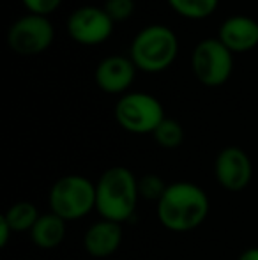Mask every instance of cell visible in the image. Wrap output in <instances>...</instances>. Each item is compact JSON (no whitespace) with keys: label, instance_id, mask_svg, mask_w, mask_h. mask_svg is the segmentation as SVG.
Instances as JSON below:
<instances>
[{"label":"cell","instance_id":"obj_16","mask_svg":"<svg viewBox=\"0 0 258 260\" xmlns=\"http://www.w3.org/2000/svg\"><path fill=\"white\" fill-rule=\"evenodd\" d=\"M168 2L180 16L193 18V20L207 18L214 13L217 6V0H168Z\"/></svg>","mask_w":258,"mask_h":260},{"label":"cell","instance_id":"obj_20","mask_svg":"<svg viewBox=\"0 0 258 260\" xmlns=\"http://www.w3.org/2000/svg\"><path fill=\"white\" fill-rule=\"evenodd\" d=\"M11 236H14L13 229H11L9 223L6 221V218L0 216V246H7Z\"/></svg>","mask_w":258,"mask_h":260},{"label":"cell","instance_id":"obj_11","mask_svg":"<svg viewBox=\"0 0 258 260\" xmlns=\"http://www.w3.org/2000/svg\"><path fill=\"white\" fill-rule=\"evenodd\" d=\"M134 78V64L126 57H108L97 66L96 82L104 92H124Z\"/></svg>","mask_w":258,"mask_h":260},{"label":"cell","instance_id":"obj_14","mask_svg":"<svg viewBox=\"0 0 258 260\" xmlns=\"http://www.w3.org/2000/svg\"><path fill=\"white\" fill-rule=\"evenodd\" d=\"M2 216L9 223V226L13 229L14 234H25V232L30 234V230L38 223L41 212H39V209L34 202L21 200V202L13 204Z\"/></svg>","mask_w":258,"mask_h":260},{"label":"cell","instance_id":"obj_4","mask_svg":"<svg viewBox=\"0 0 258 260\" xmlns=\"http://www.w3.org/2000/svg\"><path fill=\"white\" fill-rule=\"evenodd\" d=\"M179 50L177 38L168 27L151 25L134 38L131 45L133 64L147 73H159L173 62Z\"/></svg>","mask_w":258,"mask_h":260},{"label":"cell","instance_id":"obj_8","mask_svg":"<svg viewBox=\"0 0 258 260\" xmlns=\"http://www.w3.org/2000/svg\"><path fill=\"white\" fill-rule=\"evenodd\" d=\"M71 38L80 45H99L114 32V20L104 9L85 6L76 9L67 21Z\"/></svg>","mask_w":258,"mask_h":260},{"label":"cell","instance_id":"obj_1","mask_svg":"<svg viewBox=\"0 0 258 260\" xmlns=\"http://www.w3.org/2000/svg\"><path fill=\"white\" fill-rule=\"evenodd\" d=\"M159 223L175 234L191 232L207 219L210 202L205 189L195 182L179 181L166 188L163 199L156 204Z\"/></svg>","mask_w":258,"mask_h":260},{"label":"cell","instance_id":"obj_12","mask_svg":"<svg viewBox=\"0 0 258 260\" xmlns=\"http://www.w3.org/2000/svg\"><path fill=\"white\" fill-rule=\"evenodd\" d=\"M219 41L230 52H248L258 45V23L251 18H228L219 28Z\"/></svg>","mask_w":258,"mask_h":260},{"label":"cell","instance_id":"obj_2","mask_svg":"<svg viewBox=\"0 0 258 260\" xmlns=\"http://www.w3.org/2000/svg\"><path fill=\"white\" fill-rule=\"evenodd\" d=\"M138 179L129 168L110 167L96 182V211L103 219L124 223L136 212Z\"/></svg>","mask_w":258,"mask_h":260},{"label":"cell","instance_id":"obj_13","mask_svg":"<svg viewBox=\"0 0 258 260\" xmlns=\"http://www.w3.org/2000/svg\"><path fill=\"white\" fill-rule=\"evenodd\" d=\"M65 225L67 221H64L55 212H45L39 216L38 223L30 230L32 243L39 250H55L62 244L65 237Z\"/></svg>","mask_w":258,"mask_h":260},{"label":"cell","instance_id":"obj_17","mask_svg":"<svg viewBox=\"0 0 258 260\" xmlns=\"http://www.w3.org/2000/svg\"><path fill=\"white\" fill-rule=\"evenodd\" d=\"M166 188H168V184L156 174H147L141 179H138V193H140V199L147 200V202L158 204L159 200L163 199V195H165Z\"/></svg>","mask_w":258,"mask_h":260},{"label":"cell","instance_id":"obj_5","mask_svg":"<svg viewBox=\"0 0 258 260\" xmlns=\"http://www.w3.org/2000/svg\"><path fill=\"white\" fill-rule=\"evenodd\" d=\"M115 119L126 131L134 135L154 133L165 120L163 106L151 94L133 92L122 96L115 106Z\"/></svg>","mask_w":258,"mask_h":260},{"label":"cell","instance_id":"obj_19","mask_svg":"<svg viewBox=\"0 0 258 260\" xmlns=\"http://www.w3.org/2000/svg\"><path fill=\"white\" fill-rule=\"evenodd\" d=\"M60 2L62 0H23L25 7L32 11V14H41V16H46L52 11H55Z\"/></svg>","mask_w":258,"mask_h":260},{"label":"cell","instance_id":"obj_10","mask_svg":"<svg viewBox=\"0 0 258 260\" xmlns=\"http://www.w3.org/2000/svg\"><path fill=\"white\" fill-rule=\"evenodd\" d=\"M122 239H124V230L121 223L101 218L85 230L83 248L90 257L106 258L121 248Z\"/></svg>","mask_w":258,"mask_h":260},{"label":"cell","instance_id":"obj_7","mask_svg":"<svg viewBox=\"0 0 258 260\" xmlns=\"http://www.w3.org/2000/svg\"><path fill=\"white\" fill-rule=\"evenodd\" d=\"M53 41V27L46 16L41 14H28L13 23L7 34L9 48L14 53L23 55H38L43 53Z\"/></svg>","mask_w":258,"mask_h":260},{"label":"cell","instance_id":"obj_18","mask_svg":"<svg viewBox=\"0 0 258 260\" xmlns=\"http://www.w3.org/2000/svg\"><path fill=\"white\" fill-rule=\"evenodd\" d=\"M104 11L110 14V18L114 21H121L133 14L134 2L133 0H108Z\"/></svg>","mask_w":258,"mask_h":260},{"label":"cell","instance_id":"obj_6","mask_svg":"<svg viewBox=\"0 0 258 260\" xmlns=\"http://www.w3.org/2000/svg\"><path fill=\"white\" fill-rule=\"evenodd\" d=\"M195 76L198 82L207 87H219L230 78L232 73V53L219 39H203L193 52Z\"/></svg>","mask_w":258,"mask_h":260},{"label":"cell","instance_id":"obj_9","mask_svg":"<svg viewBox=\"0 0 258 260\" xmlns=\"http://www.w3.org/2000/svg\"><path fill=\"white\" fill-rule=\"evenodd\" d=\"M216 181L225 191L239 193L244 191L253 179V165L249 156L239 147H225L217 154L216 165Z\"/></svg>","mask_w":258,"mask_h":260},{"label":"cell","instance_id":"obj_21","mask_svg":"<svg viewBox=\"0 0 258 260\" xmlns=\"http://www.w3.org/2000/svg\"><path fill=\"white\" fill-rule=\"evenodd\" d=\"M237 260H258V246L255 248H248L239 255Z\"/></svg>","mask_w":258,"mask_h":260},{"label":"cell","instance_id":"obj_3","mask_svg":"<svg viewBox=\"0 0 258 260\" xmlns=\"http://www.w3.org/2000/svg\"><path fill=\"white\" fill-rule=\"evenodd\" d=\"M48 202L64 221H78L96 209V182L80 174L64 175L50 188Z\"/></svg>","mask_w":258,"mask_h":260},{"label":"cell","instance_id":"obj_15","mask_svg":"<svg viewBox=\"0 0 258 260\" xmlns=\"http://www.w3.org/2000/svg\"><path fill=\"white\" fill-rule=\"evenodd\" d=\"M152 135L158 145L163 149H177L184 142V127L175 119H168V117H165V120L156 127Z\"/></svg>","mask_w":258,"mask_h":260}]
</instances>
